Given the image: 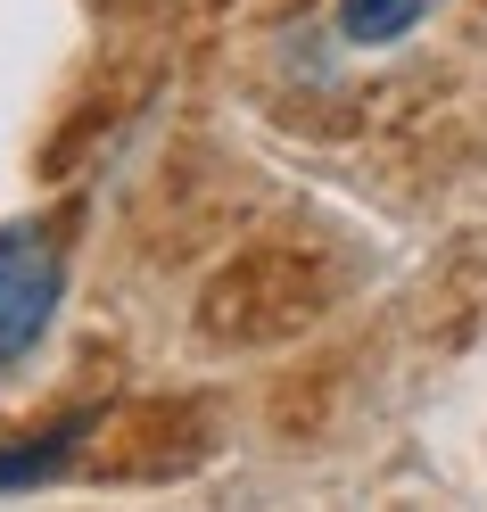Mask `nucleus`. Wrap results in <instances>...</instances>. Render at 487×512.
<instances>
[{"label":"nucleus","mask_w":487,"mask_h":512,"mask_svg":"<svg viewBox=\"0 0 487 512\" xmlns=\"http://www.w3.org/2000/svg\"><path fill=\"white\" fill-rule=\"evenodd\" d=\"M83 430H91V413H75V422H58V430H34L25 446H0V488H34V479H50L58 463L75 455Z\"/></svg>","instance_id":"f03ea898"},{"label":"nucleus","mask_w":487,"mask_h":512,"mask_svg":"<svg viewBox=\"0 0 487 512\" xmlns=\"http://www.w3.org/2000/svg\"><path fill=\"white\" fill-rule=\"evenodd\" d=\"M421 9L430 0H339V34L347 42H397L421 25Z\"/></svg>","instance_id":"7ed1b4c3"},{"label":"nucleus","mask_w":487,"mask_h":512,"mask_svg":"<svg viewBox=\"0 0 487 512\" xmlns=\"http://www.w3.org/2000/svg\"><path fill=\"white\" fill-rule=\"evenodd\" d=\"M50 306H58V248L50 232L17 223V232H0V364H17L50 331Z\"/></svg>","instance_id":"f257e3e1"}]
</instances>
